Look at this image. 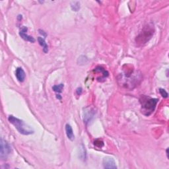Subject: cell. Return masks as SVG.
<instances>
[{
  "instance_id": "obj_1",
  "label": "cell",
  "mask_w": 169,
  "mask_h": 169,
  "mask_svg": "<svg viewBox=\"0 0 169 169\" xmlns=\"http://www.w3.org/2000/svg\"><path fill=\"white\" fill-rule=\"evenodd\" d=\"M142 80V75L139 71H129L120 75L118 81L122 86L129 89H133Z\"/></svg>"
},
{
  "instance_id": "obj_2",
  "label": "cell",
  "mask_w": 169,
  "mask_h": 169,
  "mask_svg": "<svg viewBox=\"0 0 169 169\" xmlns=\"http://www.w3.org/2000/svg\"><path fill=\"white\" fill-rule=\"evenodd\" d=\"M158 101L157 98H153L145 95L141 96L139 102L141 105L142 113L147 116L151 115L154 112Z\"/></svg>"
},
{
  "instance_id": "obj_3",
  "label": "cell",
  "mask_w": 169,
  "mask_h": 169,
  "mask_svg": "<svg viewBox=\"0 0 169 169\" xmlns=\"http://www.w3.org/2000/svg\"><path fill=\"white\" fill-rule=\"evenodd\" d=\"M9 121L13 125L18 131L21 134L28 135L32 134L34 133V130L31 127L19 118L14 117L13 116H9L8 118Z\"/></svg>"
},
{
  "instance_id": "obj_4",
  "label": "cell",
  "mask_w": 169,
  "mask_h": 169,
  "mask_svg": "<svg viewBox=\"0 0 169 169\" xmlns=\"http://www.w3.org/2000/svg\"><path fill=\"white\" fill-rule=\"evenodd\" d=\"M12 149L11 146L9 145L8 143L1 139V152H0V157L2 160L6 159L8 157V156L11 154Z\"/></svg>"
},
{
  "instance_id": "obj_5",
  "label": "cell",
  "mask_w": 169,
  "mask_h": 169,
  "mask_svg": "<svg viewBox=\"0 0 169 169\" xmlns=\"http://www.w3.org/2000/svg\"><path fill=\"white\" fill-rule=\"evenodd\" d=\"M103 166L104 168H113L116 169L117 166H116V162L112 158L110 157H105L103 159Z\"/></svg>"
},
{
  "instance_id": "obj_6",
  "label": "cell",
  "mask_w": 169,
  "mask_h": 169,
  "mask_svg": "<svg viewBox=\"0 0 169 169\" xmlns=\"http://www.w3.org/2000/svg\"><path fill=\"white\" fill-rule=\"evenodd\" d=\"M27 31V27H23V28L21 30V31L19 32V35L22 38L26 41L30 42H34L35 39L32 36H30L27 34H26V32Z\"/></svg>"
},
{
  "instance_id": "obj_7",
  "label": "cell",
  "mask_w": 169,
  "mask_h": 169,
  "mask_svg": "<svg viewBox=\"0 0 169 169\" xmlns=\"http://www.w3.org/2000/svg\"><path fill=\"white\" fill-rule=\"evenodd\" d=\"M15 75H16L17 79L19 81H20V82H23V81H25L26 77V74L25 71L23 69V68H17L16 69V74Z\"/></svg>"
},
{
  "instance_id": "obj_8",
  "label": "cell",
  "mask_w": 169,
  "mask_h": 169,
  "mask_svg": "<svg viewBox=\"0 0 169 169\" xmlns=\"http://www.w3.org/2000/svg\"><path fill=\"white\" fill-rule=\"evenodd\" d=\"M65 132H66L68 139L71 140V141H73L75 139V135L73 134V129H72L71 126L68 124L65 125Z\"/></svg>"
},
{
  "instance_id": "obj_9",
  "label": "cell",
  "mask_w": 169,
  "mask_h": 169,
  "mask_svg": "<svg viewBox=\"0 0 169 169\" xmlns=\"http://www.w3.org/2000/svg\"><path fill=\"white\" fill-rule=\"evenodd\" d=\"M94 114H95L93 110H91L90 108L88 110H85V111H84V114H84V121L86 124L87 122H89L90 120H91V118L93 117Z\"/></svg>"
},
{
  "instance_id": "obj_10",
  "label": "cell",
  "mask_w": 169,
  "mask_h": 169,
  "mask_svg": "<svg viewBox=\"0 0 169 169\" xmlns=\"http://www.w3.org/2000/svg\"><path fill=\"white\" fill-rule=\"evenodd\" d=\"M38 41L39 44H40L41 46H42L43 48V52H44L45 54H47L48 52V46L46 42H45L44 38H43L42 37H38Z\"/></svg>"
},
{
  "instance_id": "obj_11",
  "label": "cell",
  "mask_w": 169,
  "mask_h": 169,
  "mask_svg": "<svg viewBox=\"0 0 169 169\" xmlns=\"http://www.w3.org/2000/svg\"><path fill=\"white\" fill-rule=\"evenodd\" d=\"M71 7L74 11H78L80 9V3L79 1H73L71 3Z\"/></svg>"
},
{
  "instance_id": "obj_12",
  "label": "cell",
  "mask_w": 169,
  "mask_h": 169,
  "mask_svg": "<svg viewBox=\"0 0 169 169\" xmlns=\"http://www.w3.org/2000/svg\"><path fill=\"white\" fill-rule=\"evenodd\" d=\"M63 87H64V85H63V84H60V85H54V86L52 87V89H53L55 92H56V93H61V92H62Z\"/></svg>"
},
{
  "instance_id": "obj_13",
  "label": "cell",
  "mask_w": 169,
  "mask_h": 169,
  "mask_svg": "<svg viewBox=\"0 0 169 169\" xmlns=\"http://www.w3.org/2000/svg\"><path fill=\"white\" fill-rule=\"evenodd\" d=\"M94 144H95V145H96V147H98L99 148H101L102 147H103V145H104L103 141L100 139H96L95 141V143H94Z\"/></svg>"
},
{
  "instance_id": "obj_14",
  "label": "cell",
  "mask_w": 169,
  "mask_h": 169,
  "mask_svg": "<svg viewBox=\"0 0 169 169\" xmlns=\"http://www.w3.org/2000/svg\"><path fill=\"white\" fill-rule=\"evenodd\" d=\"M159 92H160V93H161V95H162V97H164V98H167L168 97L167 92H166L164 89H159Z\"/></svg>"
},
{
  "instance_id": "obj_15",
  "label": "cell",
  "mask_w": 169,
  "mask_h": 169,
  "mask_svg": "<svg viewBox=\"0 0 169 169\" xmlns=\"http://www.w3.org/2000/svg\"><path fill=\"white\" fill-rule=\"evenodd\" d=\"M76 92H77V94L78 95H81V93H82V88H77V89L76 90Z\"/></svg>"
},
{
  "instance_id": "obj_16",
  "label": "cell",
  "mask_w": 169,
  "mask_h": 169,
  "mask_svg": "<svg viewBox=\"0 0 169 169\" xmlns=\"http://www.w3.org/2000/svg\"><path fill=\"white\" fill-rule=\"evenodd\" d=\"M56 97H57V98H58L59 100H61V96L60 95H56Z\"/></svg>"
},
{
  "instance_id": "obj_17",
  "label": "cell",
  "mask_w": 169,
  "mask_h": 169,
  "mask_svg": "<svg viewBox=\"0 0 169 169\" xmlns=\"http://www.w3.org/2000/svg\"><path fill=\"white\" fill-rule=\"evenodd\" d=\"M166 155H167V157L168 158V149H166Z\"/></svg>"
}]
</instances>
